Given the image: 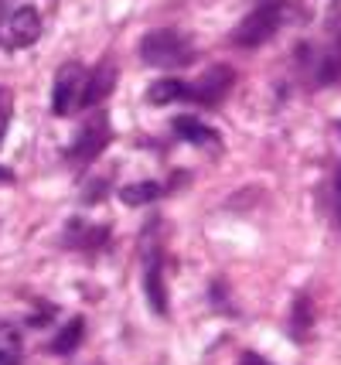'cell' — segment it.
Returning a JSON list of instances; mask_svg holds the SVG:
<instances>
[{
    "instance_id": "obj_18",
    "label": "cell",
    "mask_w": 341,
    "mask_h": 365,
    "mask_svg": "<svg viewBox=\"0 0 341 365\" xmlns=\"http://www.w3.org/2000/svg\"><path fill=\"white\" fill-rule=\"evenodd\" d=\"M11 181H14V175L7 168H0V185H11Z\"/></svg>"
},
{
    "instance_id": "obj_11",
    "label": "cell",
    "mask_w": 341,
    "mask_h": 365,
    "mask_svg": "<svg viewBox=\"0 0 341 365\" xmlns=\"http://www.w3.org/2000/svg\"><path fill=\"white\" fill-rule=\"evenodd\" d=\"M184 96H188V89H184V82L181 79H157V82H150V89H147V103L167 106V103L184 99Z\"/></svg>"
},
{
    "instance_id": "obj_2",
    "label": "cell",
    "mask_w": 341,
    "mask_h": 365,
    "mask_svg": "<svg viewBox=\"0 0 341 365\" xmlns=\"http://www.w3.org/2000/svg\"><path fill=\"white\" fill-rule=\"evenodd\" d=\"M283 0H263L253 14H246L239 21V28L232 31V41L239 48H260L276 34V28L283 24Z\"/></svg>"
},
{
    "instance_id": "obj_12",
    "label": "cell",
    "mask_w": 341,
    "mask_h": 365,
    "mask_svg": "<svg viewBox=\"0 0 341 365\" xmlns=\"http://www.w3.org/2000/svg\"><path fill=\"white\" fill-rule=\"evenodd\" d=\"M164 195V188L157 181H137V185H127V188L120 191V198H123V205H150V202H157Z\"/></svg>"
},
{
    "instance_id": "obj_5",
    "label": "cell",
    "mask_w": 341,
    "mask_h": 365,
    "mask_svg": "<svg viewBox=\"0 0 341 365\" xmlns=\"http://www.w3.org/2000/svg\"><path fill=\"white\" fill-rule=\"evenodd\" d=\"M106 143H110V123H106V116H93V120L82 127L75 147L68 150V158L79 160V164H85V160L99 158V150H103Z\"/></svg>"
},
{
    "instance_id": "obj_4",
    "label": "cell",
    "mask_w": 341,
    "mask_h": 365,
    "mask_svg": "<svg viewBox=\"0 0 341 365\" xmlns=\"http://www.w3.org/2000/svg\"><path fill=\"white\" fill-rule=\"evenodd\" d=\"M232 82H236V72H232L229 65H211L188 96H192L195 103H201V106H219V103L226 99V93L232 89Z\"/></svg>"
},
{
    "instance_id": "obj_1",
    "label": "cell",
    "mask_w": 341,
    "mask_h": 365,
    "mask_svg": "<svg viewBox=\"0 0 341 365\" xmlns=\"http://www.w3.org/2000/svg\"><path fill=\"white\" fill-rule=\"evenodd\" d=\"M140 58L154 68H184L195 62V45L178 28H157L140 38Z\"/></svg>"
},
{
    "instance_id": "obj_3",
    "label": "cell",
    "mask_w": 341,
    "mask_h": 365,
    "mask_svg": "<svg viewBox=\"0 0 341 365\" xmlns=\"http://www.w3.org/2000/svg\"><path fill=\"white\" fill-rule=\"evenodd\" d=\"M82 93H85V68L79 62H65L55 72V86H51V113L55 116H68L82 106Z\"/></svg>"
},
{
    "instance_id": "obj_13",
    "label": "cell",
    "mask_w": 341,
    "mask_h": 365,
    "mask_svg": "<svg viewBox=\"0 0 341 365\" xmlns=\"http://www.w3.org/2000/svg\"><path fill=\"white\" fill-rule=\"evenodd\" d=\"M82 328H85V321L82 318H72L62 328V334L51 341V351H58V355H68V351H75V345L82 341Z\"/></svg>"
},
{
    "instance_id": "obj_17",
    "label": "cell",
    "mask_w": 341,
    "mask_h": 365,
    "mask_svg": "<svg viewBox=\"0 0 341 365\" xmlns=\"http://www.w3.org/2000/svg\"><path fill=\"white\" fill-rule=\"evenodd\" d=\"M243 365H270V362H266L263 355H256V351H246V355H243Z\"/></svg>"
},
{
    "instance_id": "obj_6",
    "label": "cell",
    "mask_w": 341,
    "mask_h": 365,
    "mask_svg": "<svg viewBox=\"0 0 341 365\" xmlns=\"http://www.w3.org/2000/svg\"><path fill=\"white\" fill-rule=\"evenodd\" d=\"M41 38V14L34 7H17L7 17V41L14 48H28Z\"/></svg>"
},
{
    "instance_id": "obj_15",
    "label": "cell",
    "mask_w": 341,
    "mask_h": 365,
    "mask_svg": "<svg viewBox=\"0 0 341 365\" xmlns=\"http://www.w3.org/2000/svg\"><path fill=\"white\" fill-rule=\"evenodd\" d=\"M0 365H17V334L0 328Z\"/></svg>"
},
{
    "instance_id": "obj_14",
    "label": "cell",
    "mask_w": 341,
    "mask_h": 365,
    "mask_svg": "<svg viewBox=\"0 0 341 365\" xmlns=\"http://www.w3.org/2000/svg\"><path fill=\"white\" fill-rule=\"evenodd\" d=\"M304 321L310 324V297H297V304H293V338L300 341L304 338Z\"/></svg>"
},
{
    "instance_id": "obj_19",
    "label": "cell",
    "mask_w": 341,
    "mask_h": 365,
    "mask_svg": "<svg viewBox=\"0 0 341 365\" xmlns=\"http://www.w3.org/2000/svg\"><path fill=\"white\" fill-rule=\"evenodd\" d=\"M4 133H7V113L0 110V143H4Z\"/></svg>"
},
{
    "instance_id": "obj_8",
    "label": "cell",
    "mask_w": 341,
    "mask_h": 365,
    "mask_svg": "<svg viewBox=\"0 0 341 365\" xmlns=\"http://www.w3.org/2000/svg\"><path fill=\"white\" fill-rule=\"evenodd\" d=\"M144 290H147V301L157 314H167V290H164V270H161V253L150 250L147 256V270H144Z\"/></svg>"
},
{
    "instance_id": "obj_7",
    "label": "cell",
    "mask_w": 341,
    "mask_h": 365,
    "mask_svg": "<svg viewBox=\"0 0 341 365\" xmlns=\"http://www.w3.org/2000/svg\"><path fill=\"white\" fill-rule=\"evenodd\" d=\"M116 89V65L106 58V62L96 65V72H89L85 76V93H82V106L89 110V106H99L106 96Z\"/></svg>"
},
{
    "instance_id": "obj_16",
    "label": "cell",
    "mask_w": 341,
    "mask_h": 365,
    "mask_svg": "<svg viewBox=\"0 0 341 365\" xmlns=\"http://www.w3.org/2000/svg\"><path fill=\"white\" fill-rule=\"evenodd\" d=\"M335 229H338V236H341V168H338V175H335Z\"/></svg>"
},
{
    "instance_id": "obj_9",
    "label": "cell",
    "mask_w": 341,
    "mask_h": 365,
    "mask_svg": "<svg viewBox=\"0 0 341 365\" xmlns=\"http://www.w3.org/2000/svg\"><path fill=\"white\" fill-rule=\"evenodd\" d=\"M174 130H178V137H184L188 143H198V147H215L219 143V133L209 123H201L198 116H178Z\"/></svg>"
},
{
    "instance_id": "obj_10",
    "label": "cell",
    "mask_w": 341,
    "mask_h": 365,
    "mask_svg": "<svg viewBox=\"0 0 341 365\" xmlns=\"http://www.w3.org/2000/svg\"><path fill=\"white\" fill-rule=\"evenodd\" d=\"M318 82H321V86H338L341 82V28L335 31V41H331V48H327V55L321 58Z\"/></svg>"
}]
</instances>
